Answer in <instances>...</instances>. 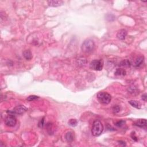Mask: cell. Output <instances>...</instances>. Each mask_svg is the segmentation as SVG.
I'll list each match as a JSON object with an SVG mask.
<instances>
[{
  "mask_svg": "<svg viewBox=\"0 0 147 147\" xmlns=\"http://www.w3.org/2000/svg\"><path fill=\"white\" fill-rule=\"evenodd\" d=\"M103 130V126L100 120L97 119L93 122L92 129V135L95 137L99 136L101 135Z\"/></svg>",
  "mask_w": 147,
  "mask_h": 147,
  "instance_id": "1",
  "label": "cell"
},
{
  "mask_svg": "<svg viewBox=\"0 0 147 147\" xmlns=\"http://www.w3.org/2000/svg\"><path fill=\"white\" fill-rule=\"evenodd\" d=\"M95 48V44L94 41L90 39L86 40L82 45V50L83 52L89 54L92 52Z\"/></svg>",
  "mask_w": 147,
  "mask_h": 147,
  "instance_id": "2",
  "label": "cell"
},
{
  "mask_svg": "<svg viewBox=\"0 0 147 147\" xmlns=\"http://www.w3.org/2000/svg\"><path fill=\"white\" fill-rule=\"evenodd\" d=\"M97 99L102 104L108 105L111 102V97L106 92H100L97 94Z\"/></svg>",
  "mask_w": 147,
  "mask_h": 147,
  "instance_id": "3",
  "label": "cell"
},
{
  "mask_svg": "<svg viewBox=\"0 0 147 147\" xmlns=\"http://www.w3.org/2000/svg\"><path fill=\"white\" fill-rule=\"evenodd\" d=\"M103 67V62L102 60H94L90 64V67L95 71H101Z\"/></svg>",
  "mask_w": 147,
  "mask_h": 147,
  "instance_id": "4",
  "label": "cell"
},
{
  "mask_svg": "<svg viewBox=\"0 0 147 147\" xmlns=\"http://www.w3.org/2000/svg\"><path fill=\"white\" fill-rule=\"evenodd\" d=\"M4 122L8 127H13L17 124V119L13 115L10 114L6 117Z\"/></svg>",
  "mask_w": 147,
  "mask_h": 147,
  "instance_id": "5",
  "label": "cell"
},
{
  "mask_svg": "<svg viewBox=\"0 0 147 147\" xmlns=\"http://www.w3.org/2000/svg\"><path fill=\"white\" fill-rule=\"evenodd\" d=\"M27 108L23 105H19L15 107L12 111H8V113H10V114H23L27 111Z\"/></svg>",
  "mask_w": 147,
  "mask_h": 147,
  "instance_id": "6",
  "label": "cell"
},
{
  "mask_svg": "<svg viewBox=\"0 0 147 147\" xmlns=\"http://www.w3.org/2000/svg\"><path fill=\"white\" fill-rule=\"evenodd\" d=\"M134 125L136 127L145 128L147 127V120L145 119H140L134 123Z\"/></svg>",
  "mask_w": 147,
  "mask_h": 147,
  "instance_id": "7",
  "label": "cell"
},
{
  "mask_svg": "<svg viewBox=\"0 0 147 147\" xmlns=\"http://www.w3.org/2000/svg\"><path fill=\"white\" fill-rule=\"evenodd\" d=\"M47 3L49 6L56 7V6L62 5L63 4V1H59V0H51V1H48Z\"/></svg>",
  "mask_w": 147,
  "mask_h": 147,
  "instance_id": "8",
  "label": "cell"
},
{
  "mask_svg": "<svg viewBox=\"0 0 147 147\" xmlns=\"http://www.w3.org/2000/svg\"><path fill=\"white\" fill-rule=\"evenodd\" d=\"M127 35V31L125 29H121L118 32L117 34V37L119 40H124L126 38Z\"/></svg>",
  "mask_w": 147,
  "mask_h": 147,
  "instance_id": "9",
  "label": "cell"
},
{
  "mask_svg": "<svg viewBox=\"0 0 147 147\" xmlns=\"http://www.w3.org/2000/svg\"><path fill=\"white\" fill-rule=\"evenodd\" d=\"M144 62V57L142 56L137 57L135 60L134 62V65L135 67H139Z\"/></svg>",
  "mask_w": 147,
  "mask_h": 147,
  "instance_id": "10",
  "label": "cell"
},
{
  "mask_svg": "<svg viewBox=\"0 0 147 147\" xmlns=\"http://www.w3.org/2000/svg\"><path fill=\"white\" fill-rule=\"evenodd\" d=\"M65 140H67V141L68 142V143H71V142H73L74 138V136L73 132H67L65 136Z\"/></svg>",
  "mask_w": 147,
  "mask_h": 147,
  "instance_id": "11",
  "label": "cell"
},
{
  "mask_svg": "<svg viewBox=\"0 0 147 147\" xmlns=\"http://www.w3.org/2000/svg\"><path fill=\"white\" fill-rule=\"evenodd\" d=\"M23 56L27 60H31L32 58V54L30 50H25L24 51Z\"/></svg>",
  "mask_w": 147,
  "mask_h": 147,
  "instance_id": "12",
  "label": "cell"
},
{
  "mask_svg": "<svg viewBox=\"0 0 147 147\" xmlns=\"http://www.w3.org/2000/svg\"><path fill=\"white\" fill-rule=\"evenodd\" d=\"M126 71L122 68H118L115 72V75L118 76H124L126 75Z\"/></svg>",
  "mask_w": 147,
  "mask_h": 147,
  "instance_id": "13",
  "label": "cell"
},
{
  "mask_svg": "<svg viewBox=\"0 0 147 147\" xmlns=\"http://www.w3.org/2000/svg\"><path fill=\"white\" fill-rule=\"evenodd\" d=\"M131 65V63L129 61V60H122V62H121V63H119V65L121 67H130Z\"/></svg>",
  "mask_w": 147,
  "mask_h": 147,
  "instance_id": "14",
  "label": "cell"
},
{
  "mask_svg": "<svg viewBox=\"0 0 147 147\" xmlns=\"http://www.w3.org/2000/svg\"><path fill=\"white\" fill-rule=\"evenodd\" d=\"M129 103L132 105V106L134 107V108H137V109H140V103H139L138 102H137V101H134V100H132L129 101Z\"/></svg>",
  "mask_w": 147,
  "mask_h": 147,
  "instance_id": "15",
  "label": "cell"
},
{
  "mask_svg": "<svg viewBox=\"0 0 147 147\" xmlns=\"http://www.w3.org/2000/svg\"><path fill=\"white\" fill-rule=\"evenodd\" d=\"M106 19L109 21H113L116 19V17L113 14H108L106 16Z\"/></svg>",
  "mask_w": 147,
  "mask_h": 147,
  "instance_id": "16",
  "label": "cell"
},
{
  "mask_svg": "<svg viewBox=\"0 0 147 147\" xmlns=\"http://www.w3.org/2000/svg\"><path fill=\"white\" fill-rule=\"evenodd\" d=\"M68 124L71 127H75L78 124V121L76 119H71L68 121Z\"/></svg>",
  "mask_w": 147,
  "mask_h": 147,
  "instance_id": "17",
  "label": "cell"
},
{
  "mask_svg": "<svg viewBox=\"0 0 147 147\" xmlns=\"http://www.w3.org/2000/svg\"><path fill=\"white\" fill-rule=\"evenodd\" d=\"M39 98V97L36 96V95H30V96H29L28 98H27V100L28 101H33L37 100V99Z\"/></svg>",
  "mask_w": 147,
  "mask_h": 147,
  "instance_id": "18",
  "label": "cell"
},
{
  "mask_svg": "<svg viewBox=\"0 0 147 147\" xmlns=\"http://www.w3.org/2000/svg\"><path fill=\"white\" fill-rule=\"evenodd\" d=\"M113 111L114 113H117L120 111V107L119 105H115L113 108Z\"/></svg>",
  "mask_w": 147,
  "mask_h": 147,
  "instance_id": "19",
  "label": "cell"
},
{
  "mask_svg": "<svg viewBox=\"0 0 147 147\" xmlns=\"http://www.w3.org/2000/svg\"><path fill=\"white\" fill-rule=\"evenodd\" d=\"M125 122L124 121L120 120L116 123V125L118 127H122V126L125 124Z\"/></svg>",
  "mask_w": 147,
  "mask_h": 147,
  "instance_id": "20",
  "label": "cell"
},
{
  "mask_svg": "<svg viewBox=\"0 0 147 147\" xmlns=\"http://www.w3.org/2000/svg\"><path fill=\"white\" fill-rule=\"evenodd\" d=\"M44 119H41V120L40 121V122H39V126L40 128H43V126H44Z\"/></svg>",
  "mask_w": 147,
  "mask_h": 147,
  "instance_id": "21",
  "label": "cell"
},
{
  "mask_svg": "<svg viewBox=\"0 0 147 147\" xmlns=\"http://www.w3.org/2000/svg\"><path fill=\"white\" fill-rule=\"evenodd\" d=\"M142 99H143V100L144 101L146 102L147 101V94H144V95H142Z\"/></svg>",
  "mask_w": 147,
  "mask_h": 147,
  "instance_id": "22",
  "label": "cell"
}]
</instances>
